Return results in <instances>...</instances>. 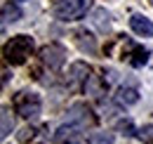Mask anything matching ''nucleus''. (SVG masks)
I'll return each instance as SVG.
<instances>
[{
	"label": "nucleus",
	"instance_id": "nucleus-11",
	"mask_svg": "<svg viewBox=\"0 0 153 144\" xmlns=\"http://www.w3.org/2000/svg\"><path fill=\"white\" fill-rule=\"evenodd\" d=\"M73 38H76L78 47H80L82 52H90V54L97 52V40L92 38V33H90L87 28H78L76 33H73Z\"/></svg>",
	"mask_w": 153,
	"mask_h": 144
},
{
	"label": "nucleus",
	"instance_id": "nucleus-8",
	"mask_svg": "<svg viewBox=\"0 0 153 144\" xmlns=\"http://www.w3.org/2000/svg\"><path fill=\"white\" fill-rule=\"evenodd\" d=\"M68 121H76L80 125L90 128L97 123V116L92 113V109L87 106V104H73V106L68 109Z\"/></svg>",
	"mask_w": 153,
	"mask_h": 144
},
{
	"label": "nucleus",
	"instance_id": "nucleus-17",
	"mask_svg": "<svg viewBox=\"0 0 153 144\" xmlns=\"http://www.w3.org/2000/svg\"><path fill=\"white\" fill-rule=\"evenodd\" d=\"M139 137H141V140H151V137H153V128H144Z\"/></svg>",
	"mask_w": 153,
	"mask_h": 144
},
{
	"label": "nucleus",
	"instance_id": "nucleus-16",
	"mask_svg": "<svg viewBox=\"0 0 153 144\" xmlns=\"http://www.w3.org/2000/svg\"><path fill=\"white\" fill-rule=\"evenodd\" d=\"M87 144H113V132H94L90 135Z\"/></svg>",
	"mask_w": 153,
	"mask_h": 144
},
{
	"label": "nucleus",
	"instance_id": "nucleus-2",
	"mask_svg": "<svg viewBox=\"0 0 153 144\" xmlns=\"http://www.w3.org/2000/svg\"><path fill=\"white\" fill-rule=\"evenodd\" d=\"M90 7H92V0H54L52 14L61 21H76L85 17Z\"/></svg>",
	"mask_w": 153,
	"mask_h": 144
},
{
	"label": "nucleus",
	"instance_id": "nucleus-10",
	"mask_svg": "<svg viewBox=\"0 0 153 144\" xmlns=\"http://www.w3.org/2000/svg\"><path fill=\"white\" fill-rule=\"evenodd\" d=\"M130 26H132L134 33L141 36V38H151L153 36V21H151V19H146V17H141V14H132Z\"/></svg>",
	"mask_w": 153,
	"mask_h": 144
},
{
	"label": "nucleus",
	"instance_id": "nucleus-1",
	"mask_svg": "<svg viewBox=\"0 0 153 144\" xmlns=\"http://www.w3.org/2000/svg\"><path fill=\"white\" fill-rule=\"evenodd\" d=\"M31 52H33V38L24 36V33L10 38V40L5 43V47H2L5 62L12 64V66H21V64L31 57Z\"/></svg>",
	"mask_w": 153,
	"mask_h": 144
},
{
	"label": "nucleus",
	"instance_id": "nucleus-12",
	"mask_svg": "<svg viewBox=\"0 0 153 144\" xmlns=\"http://www.w3.org/2000/svg\"><path fill=\"white\" fill-rule=\"evenodd\" d=\"M115 99L120 102V104H125V106H130V104H137L139 102V90L134 88V85H123L118 94H115Z\"/></svg>",
	"mask_w": 153,
	"mask_h": 144
},
{
	"label": "nucleus",
	"instance_id": "nucleus-13",
	"mask_svg": "<svg viewBox=\"0 0 153 144\" xmlns=\"http://www.w3.org/2000/svg\"><path fill=\"white\" fill-rule=\"evenodd\" d=\"M92 21H94V26L101 33H108L111 31V14L106 10H94L92 12Z\"/></svg>",
	"mask_w": 153,
	"mask_h": 144
},
{
	"label": "nucleus",
	"instance_id": "nucleus-9",
	"mask_svg": "<svg viewBox=\"0 0 153 144\" xmlns=\"http://www.w3.org/2000/svg\"><path fill=\"white\" fill-rule=\"evenodd\" d=\"M106 78H101L99 73H90V78H87V83H85V92L92 97V99H101L104 94H106Z\"/></svg>",
	"mask_w": 153,
	"mask_h": 144
},
{
	"label": "nucleus",
	"instance_id": "nucleus-4",
	"mask_svg": "<svg viewBox=\"0 0 153 144\" xmlns=\"http://www.w3.org/2000/svg\"><path fill=\"white\" fill-rule=\"evenodd\" d=\"M40 106H42L40 94H36V92H31V90H24L14 97V111L19 113L21 118H26V121L36 118L40 113Z\"/></svg>",
	"mask_w": 153,
	"mask_h": 144
},
{
	"label": "nucleus",
	"instance_id": "nucleus-3",
	"mask_svg": "<svg viewBox=\"0 0 153 144\" xmlns=\"http://www.w3.org/2000/svg\"><path fill=\"white\" fill-rule=\"evenodd\" d=\"M118 45L123 47L118 52V59H123V62L127 59V64H132V66H144L149 62V50H144L141 45L132 43L127 36H118Z\"/></svg>",
	"mask_w": 153,
	"mask_h": 144
},
{
	"label": "nucleus",
	"instance_id": "nucleus-18",
	"mask_svg": "<svg viewBox=\"0 0 153 144\" xmlns=\"http://www.w3.org/2000/svg\"><path fill=\"white\" fill-rule=\"evenodd\" d=\"M19 2H24V0H19Z\"/></svg>",
	"mask_w": 153,
	"mask_h": 144
},
{
	"label": "nucleus",
	"instance_id": "nucleus-6",
	"mask_svg": "<svg viewBox=\"0 0 153 144\" xmlns=\"http://www.w3.org/2000/svg\"><path fill=\"white\" fill-rule=\"evenodd\" d=\"M82 135H85V125H80L76 121H68L59 128L52 137L54 144H80L82 142Z\"/></svg>",
	"mask_w": 153,
	"mask_h": 144
},
{
	"label": "nucleus",
	"instance_id": "nucleus-15",
	"mask_svg": "<svg viewBox=\"0 0 153 144\" xmlns=\"http://www.w3.org/2000/svg\"><path fill=\"white\" fill-rule=\"evenodd\" d=\"M12 128H14V121H12V113H10V109L2 106V137H7L10 132H12Z\"/></svg>",
	"mask_w": 153,
	"mask_h": 144
},
{
	"label": "nucleus",
	"instance_id": "nucleus-14",
	"mask_svg": "<svg viewBox=\"0 0 153 144\" xmlns=\"http://www.w3.org/2000/svg\"><path fill=\"white\" fill-rule=\"evenodd\" d=\"M17 19H21V10L12 2H5L2 5V26L10 24V21H17Z\"/></svg>",
	"mask_w": 153,
	"mask_h": 144
},
{
	"label": "nucleus",
	"instance_id": "nucleus-7",
	"mask_svg": "<svg viewBox=\"0 0 153 144\" xmlns=\"http://www.w3.org/2000/svg\"><path fill=\"white\" fill-rule=\"evenodd\" d=\"M90 73H92V69H90L85 62H76V64H71V69H68V88H71V90H80V88H85Z\"/></svg>",
	"mask_w": 153,
	"mask_h": 144
},
{
	"label": "nucleus",
	"instance_id": "nucleus-5",
	"mask_svg": "<svg viewBox=\"0 0 153 144\" xmlns=\"http://www.w3.org/2000/svg\"><path fill=\"white\" fill-rule=\"evenodd\" d=\"M64 62H66V50L59 43H50L40 50V64L50 71H59L64 66Z\"/></svg>",
	"mask_w": 153,
	"mask_h": 144
}]
</instances>
